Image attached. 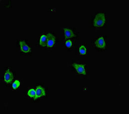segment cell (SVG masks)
Returning a JSON list of instances; mask_svg holds the SVG:
<instances>
[{
  "label": "cell",
  "mask_w": 129,
  "mask_h": 114,
  "mask_svg": "<svg viewBox=\"0 0 129 114\" xmlns=\"http://www.w3.org/2000/svg\"><path fill=\"white\" fill-rule=\"evenodd\" d=\"M105 22V14L103 13H99L95 16L93 21V25L96 27H101L104 25Z\"/></svg>",
  "instance_id": "cell-1"
},
{
  "label": "cell",
  "mask_w": 129,
  "mask_h": 114,
  "mask_svg": "<svg viewBox=\"0 0 129 114\" xmlns=\"http://www.w3.org/2000/svg\"><path fill=\"white\" fill-rule=\"evenodd\" d=\"M72 66L79 74L83 75L86 74L85 68V65L74 63Z\"/></svg>",
  "instance_id": "cell-2"
},
{
  "label": "cell",
  "mask_w": 129,
  "mask_h": 114,
  "mask_svg": "<svg viewBox=\"0 0 129 114\" xmlns=\"http://www.w3.org/2000/svg\"><path fill=\"white\" fill-rule=\"evenodd\" d=\"M36 95L34 100H36L41 97L45 96L46 95V92L43 88L41 86H38L36 88Z\"/></svg>",
  "instance_id": "cell-3"
},
{
  "label": "cell",
  "mask_w": 129,
  "mask_h": 114,
  "mask_svg": "<svg viewBox=\"0 0 129 114\" xmlns=\"http://www.w3.org/2000/svg\"><path fill=\"white\" fill-rule=\"evenodd\" d=\"M48 40L47 47L48 48L53 47L55 45L56 41V37L52 34L49 33L47 35Z\"/></svg>",
  "instance_id": "cell-4"
},
{
  "label": "cell",
  "mask_w": 129,
  "mask_h": 114,
  "mask_svg": "<svg viewBox=\"0 0 129 114\" xmlns=\"http://www.w3.org/2000/svg\"><path fill=\"white\" fill-rule=\"evenodd\" d=\"M5 81L7 84L11 83L13 80L14 77L12 72L9 69L6 72L4 76Z\"/></svg>",
  "instance_id": "cell-5"
},
{
  "label": "cell",
  "mask_w": 129,
  "mask_h": 114,
  "mask_svg": "<svg viewBox=\"0 0 129 114\" xmlns=\"http://www.w3.org/2000/svg\"><path fill=\"white\" fill-rule=\"evenodd\" d=\"M19 44L20 49L23 52L27 53L30 52L31 48L27 44L24 40L20 41Z\"/></svg>",
  "instance_id": "cell-6"
},
{
  "label": "cell",
  "mask_w": 129,
  "mask_h": 114,
  "mask_svg": "<svg viewBox=\"0 0 129 114\" xmlns=\"http://www.w3.org/2000/svg\"><path fill=\"white\" fill-rule=\"evenodd\" d=\"M64 38L66 39L75 37L76 36L71 29L67 28L63 29Z\"/></svg>",
  "instance_id": "cell-7"
},
{
  "label": "cell",
  "mask_w": 129,
  "mask_h": 114,
  "mask_svg": "<svg viewBox=\"0 0 129 114\" xmlns=\"http://www.w3.org/2000/svg\"><path fill=\"white\" fill-rule=\"evenodd\" d=\"M95 44L96 47L100 48H104L106 46V43L103 37H102L96 40Z\"/></svg>",
  "instance_id": "cell-8"
},
{
  "label": "cell",
  "mask_w": 129,
  "mask_h": 114,
  "mask_svg": "<svg viewBox=\"0 0 129 114\" xmlns=\"http://www.w3.org/2000/svg\"><path fill=\"white\" fill-rule=\"evenodd\" d=\"M47 35H43L40 38V45L43 47H45L47 46Z\"/></svg>",
  "instance_id": "cell-9"
},
{
  "label": "cell",
  "mask_w": 129,
  "mask_h": 114,
  "mask_svg": "<svg viewBox=\"0 0 129 114\" xmlns=\"http://www.w3.org/2000/svg\"><path fill=\"white\" fill-rule=\"evenodd\" d=\"M28 96L31 98H34L36 95V90L34 89H31L28 91Z\"/></svg>",
  "instance_id": "cell-10"
},
{
  "label": "cell",
  "mask_w": 129,
  "mask_h": 114,
  "mask_svg": "<svg viewBox=\"0 0 129 114\" xmlns=\"http://www.w3.org/2000/svg\"><path fill=\"white\" fill-rule=\"evenodd\" d=\"M79 51L80 53L82 55H84L87 53V49L83 45H82L80 47Z\"/></svg>",
  "instance_id": "cell-11"
},
{
  "label": "cell",
  "mask_w": 129,
  "mask_h": 114,
  "mask_svg": "<svg viewBox=\"0 0 129 114\" xmlns=\"http://www.w3.org/2000/svg\"><path fill=\"white\" fill-rule=\"evenodd\" d=\"M20 85V82L18 80H16L13 82L12 84V87L14 89H16L18 88Z\"/></svg>",
  "instance_id": "cell-12"
},
{
  "label": "cell",
  "mask_w": 129,
  "mask_h": 114,
  "mask_svg": "<svg viewBox=\"0 0 129 114\" xmlns=\"http://www.w3.org/2000/svg\"><path fill=\"white\" fill-rule=\"evenodd\" d=\"M72 45V41L70 40L69 39L66 41V47L68 48L71 47Z\"/></svg>",
  "instance_id": "cell-13"
}]
</instances>
